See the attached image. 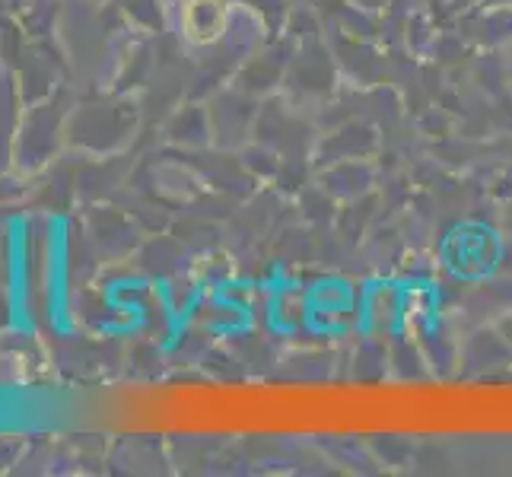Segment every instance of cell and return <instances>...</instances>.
I'll return each mask as SVG.
<instances>
[{
  "label": "cell",
  "mask_w": 512,
  "mask_h": 477,
  "mask_svg": "<svg viewBox=\"0 0 512 477\" xmlns=\"http://www.w3.org/2000/svg\"><path fill=\"white\" fill-rule=\"evenodd\" d=\"M226 20H229V7L226 0H188L185 4V35L191 42L207 45L217 42L226 32Z\"/></svg>",
  "instance_id": "3957f363"
},
{
  "label": "cell",
  "mask_w": 512,
  "mask_h": 477,
  "mask_svg": "<svg viewBox=\"0 0 512 477\" xmlns=\"http://www.w3.org/2000/svg\"><path fill=\"white\" fill-rule=\"evenodd\" d=\"M4 303H7V322L10 331L32 338L35 322L29 309V239H26V220L13 217L10 220V236H7V271H4Z\"/></svg>",
  "instance_id": "6da1fadb"
},
{
  "label": "cell",
  "mask_w": 512,
  "mask_h": 477,
  "mask_svg": "<svg viewBox=\"0 0 512 477\" xmlns=\"http://www.w3.org/2000/svg\"><path fill=\"white\" fill-rule=\"evenodd\" d=\"M67 261H64V233L61 223L48 226V325L55 334H70L67 322Z\"/></svg>",
  "instance_id": "7a4b0ae2"
}]
</instances>
